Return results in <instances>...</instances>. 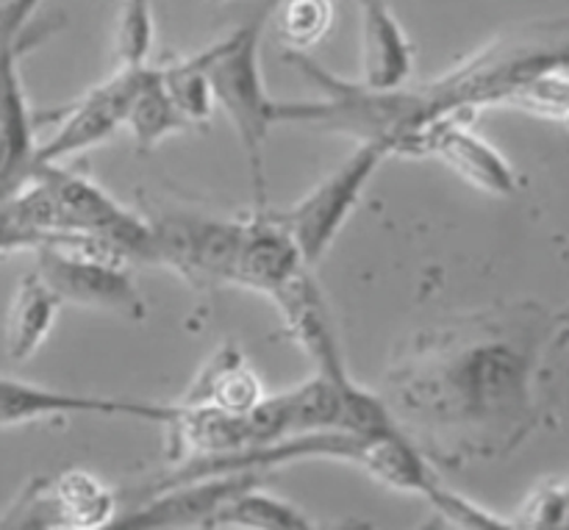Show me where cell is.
Instances as JSON below:
<instances>
[{"instance_id":"obj_16","label":"cell","mask_w":569,"mask_h":530,"mask_svg":"<svg viewBox=\"0 0 569 530\" xmlns=\"http://www.w3.org/2000/svg\"><path fill=\"white\" fill-rule=\"evenodd\" d=\"M59 309V298L50 292V287L37 276V270L17 281L3 328L6 356L14 364H26L42 348L44 339L53 331Z\"/></svg>"},{"instance_id":"obj_20","label":"cell","mask_w":569,"mask_h":530,"mask_svg":"<svg viewBox=\"0 0 569 530\" xmlns=\"http://www.w3.org/2000/svg\"><path fill=\"white\" fill-rule=\"evenodd\" d=\"M159 76L167 94L176 103V109L189 122V128L209 120L211 111H214V98H211L209 81H206L198 53L189 56V59L159 67Z\"/></svg>"},{"instance_id":"obj_24","label":"cell","mask_w":569,"mask_h":530,"mask_svg":"<svg viewBox=\"0 0 569 530\" xmlns=\"http://www.w3.org/2000/svg\"><path fill=\"white\" fill-rule=\"evenodd\" d=\"M39 3L42 0H3L0 3V37H20Z\"/></svg>"},{"instance_id":"obj_18","label":"cell","mask_w":569,"mask_h":530,"mask_svg":"<svg viewBox=\"0 0 569 530\" xmlns=\"http://www.w3.org/2000/svg\"><path fill=\"white\" fill-rule=\"evenodd\" d=\"M126 128L131 131L139 150L156 148L167 137H176V133L189 128V122L183 120L181 111L176 109V103L167 94L164 83H161L159 67L150 64L148 72H144L142 87L137 89L131 109H128Z\"/></svg>"},{"instance_id":"obj_5","label":"cell","mask_w":569,"mask_h":530,"mask_svg":"<svg viewBox=\"0 0 569 530\" xmlns=\"http://www.w3.org/2000/svg\"><path fill=\"white\" fill-rule=\"evenodd\" d=\"M117 509V494L87 470L37 476L0 511V530H92Z\"/></svg>"},{"instance_id":"obj_9","label":"cell","mask_w":569,"mask_h":530,"mask_svg":"<svg viewBox=\"0 0 569 530\" xmlns=\"http://www.w3.org/2000/svg\"><path fill=\"white\" fill-rule=\"evenodd\" d=\"M261 481L264 476L242 472V476L206 478L164 492H137L128 509H114L109 520L92 530H203V522L220 500Z\"/></svg>"},{"instance_id":"obj_10","label":"cell","mask_w":569,"mask_h":530,"mask_svg":"<svg viewBox=\"0 0 569 530\" xmlns=\"http://www.w3.org/2000/svg\"><path fill=\"white\" fill-rule=\"evenodd\" d=\"M26 44V31L0 37V200L26 183L37 150V114L28 106L20 76Z\"/></svg>"},{"instance_id":"obj_22","label":"cell","mask_w":569,"mask_h":530,"mask_svg":"<svg viewBox=\"0 0 569 530\" xmlns=\"http://www.w3.org/2000/svg\"><path fill=\"white\" fill-rule=\"evenodd\" d=\"M517 530H569V489L565 478L539 483L511 517Z\"/></svg>"},{"instance_id":"obj_12","label":"cell","mask_w":569,"mask_h":530,"mask_svg":"<svg viewBox=\"0 0 569 530\" xmlns=\"http://www.w3.org/2000/svg\"><path fill=\"white\" fill-rule=\"evenodd\" d=\"M270 300L276 303L278 314L283 317L289 337L306 350L320 376H350L342 350H339L337 333H333L331 311H328L326 298H322L320 287L311 276V267L295 276Z\"/></svg>"},{"instance_id":"obj_13","label":"cell","mask_w":569,"mask_h":530,"mask_svg":"<svg viewBox=\"0 0 569 530\" xmlns=\"http://www.w3.org/2000/svg\"><path fill=\"white\" fill-rule=\"evenodd\" d=\"M426 156L445 161L472 187L509 198L520 189V176L511 161L472 128V120H448L428 137Z\"/></svg>"},{"instance_id":"obj_15","label":"cell","mask_w":569,"mask_h":530,"mask_svg":"<svg viewBox=\"0 0 569 530\" xmlns=\"http://www.w3.org/2000/svg\"><path fill=\"white\" fill-rule=\"evenodd\" d=\"M261 398H264V387H261L250 361L244 359L239 344L226 342L200 367V372L178 403L209 406V409L228 411V414H244Z\"/></svg>"},{"instance_id":"obj_19","label":"cell","mask_w":569,"mask_h":530,"mask_svg":"<svg viewBox=\"0 0 569 530\" xmlns=\"http://www.w3.org/2000/svg\"><path fill=\"white\" fill-rule=\"evenodd\" d=\"M278 33L289 50L306 53L309 48L320 44L333 26L331 0H276L270 11Z\"/></svg>"},{"instance_id":"obj_2","label":"cell","mask_w":569,"mask_h":530,"mask_svg":"<svg viewBox=\"0 0 569 530\" xmlns=\"http://www.w3.org/2000/svg\"><path fill=\"white\" fill-rule=\"evenodd\" d=\"M272 3H267L250 20H244L226 39L198 53L211 98H214V109L226 111L233 131H237L239 144L248 156L250 181H253L259 209H264L267 200L264 144L270 137V128L278 126V100L267 92L264 72H261V33L270 22Z\"/></svg>"},{"instance_id":"obj_26","label":"cell","mask_w":569,"mask_h":530,"mask_svg":"<svg viewBox=\"0 0 569 530\" xmlns=\"http://www.w3.org/2000/svg\"><path fill=\"white\" fill-rule=\"evenodd\" d=\"M322 530H376V528H372V522H367V520H345V522H337V526L322 528Z\"/></svg>"},{"instance_id":"obj_21","label":"cell","mask_w":569,"mask_h":530,"mask_svg":"<svg viewBox=\"0 0 569 530\" xmlns=\"http://www.w3.org/2000/svg\"><path fill=\"white\" fill-rule=\"evenodd\" d=\"M156 26L150 0H122L114 22V61L117 67H144L153 50Z\"/></svg>"},{"instance_id":"obj_4","label":"cell","mask_w":569,"mask_h":530,"mask_svg":"<svg viewBox=\"0 0 569 530\" xmlns=\"http://www.w3.org/2000/svg\"><path fill=\"white\" fill-rule=\"evenodd\" d=\"M148 222L156 267L178 272L194 289L231 287L244 220H217L172 211Z\"/></svg>"},{"instance_id":"obj_6","label":"cell","mask_w":569,"mask_h":530,"mask_svg":"<svg viewBox=\"0 0 569 530\" xmlns=\"http://www.w3.org/2000/svg\"><path fill=\"white\" fill-rule=\"evenodd\" d=\"M37 276L48 283L61 306H83L128 320L148 317V303L133 283L131 270L114 259L67 248H39Z\"/></svg>"},{"instance_id":"obj_25","label":"cell","mask_w":569,"mask_h":530,"mask_svg":"<svg viewBox=\"0 0 569 530\" xmlns=\"http://www.w3.org/2000/svg\"><path fill=\"white\" fill-rule=\"evenodd\" d=\"M14 250H37V239L22 231L6 211V203L0 200V256L14 253Z\"/></svg>"},{"instance_id":"obj_11","label":"cell","mask_w":569,"mask_h":530,"mask_svg":"<svg viewBox=\"0 0 569 530\" xmlns=\"http://www.w3.org/2000/svg\"><path fill=\"white\" fill-rule=\"evenodd\" d=\"M303 270H309V264L300 256L298 244L272 220L270 211L259 209L244 220L242 242H239L237 261H233L231 287H242L272 298Z\"/></svg>"},{"instance_id":"obj_1","label":"cell","mask_w":569,"mask_h":530,"mask_svg":"<svg viewBox=\"0 0 569 530\" xmlns=\"http://www.w3.org/2000/svg\"><path fill=\"white\" fill-rule=\"evenodd\" d=\"M565 353L561 311L531 300L465 311L398 344L378 394L428 464L470 467L545 426Z\"/></svg>"},{"instance_id":"obj_23","label":"cell","mask_w":569,"mask_h":530,"mask_svg":"<svg viewBox=\"0 0 569 530\" xmlns=\"http://www.w3.org/2000/svg\"><path fill=\"white\" fill-rule=\"evenodd\" d=\"M422 498L433 506V511H437V517L445 526L456 530H517L511 517L506 520V517L492 514L489 509H481V506L472 503V500L445 489L439 481L428 483Z\"/></svg>"},{"instance_id":"obj_7","label":"cell","mask_w":569,"mask_h":530,"mask_svg":"<svg viewBox=\"0 0 569 530\" xmlns=\"http://www.w3.org/2000/svg\"><path fill=\"white\" fill-rule=\"evenodd\" d=\"M148 67L150 64L131 67V70L114 67L106 81L94 83L76 103L67 106L53 133L44 142H37L31 167L61 164L70 156L87 153V150L109 142L120 128H126L128 109H131L137 89L142 87Z\"/></svg>"},{"instance_id":"obj_3","label":"cell","mask_w":569,"mask_h":530,"mask_svg":"<svg viewBox=\"0 0 569 530\" xmlns=\"http://www.w3.org/2000/svg\"><path fill=\"white\" fill-rule=\"evenodd\" d=\"M389 159L387 148L376 142H361L356 153L345 164H339L331 176L322 178L309 194L292 203L289 209L270 211L272 220L292 237L306 264L317 267L322 256L331 250L350 214L361 203L367 183L378 172V167Z\"/></svg>"},{"instance_id":"obj_8","label":"cell","mask_w":569,"mask_h":530,"mask_svg":"<svg viewBox=\"0 0 569 530\" xmlns=\"http://www.w3.org/2000/svg\"><path fill=\"white\" fill-rule=\"evenodd\" d=\"M128 417L139 422L164 426L172 414V403L131 398H98V394H72L37 383L0 376V428L28 426V422L53 420V417Z\"/></svg>"},{"instance_id":"obj_17","label":"cell","mask_w":569,"mask_h":530,"mask_svg":"<svg viewBox=\"0 0 569 530\" xmlns=\"http://www.w3.org/2000/svg\"><path fill=\"white\" fill-rule=\"evenodd\" d=\"M203 530H315V526L298 506L261 492V483H253L220 500Z\"/></svg>"},{"instance_id":"obj_27","label":"cell","mask_w":569,"mask_h":530,"mask_svg":"<svg viewBox=\"0 0 569 530\" xmlns=\"http://www.w3.org/2000/svg\"><path fill=\"white\" fill-rule=\"evenodd\" d=\"M445 528V522L442 520H439V517L437 514H433L431 517V520H426V522H422V526L420 528H417V530H442Z\"/></svg>"},{"instance_id":"obj_14","label":"cell","mask_w":569,"mask_h":530,"mask_svg":"<svg viewBox=\"0 0 569 530\" xmlns=\"http://www.w3.org/2000/svg\"><path fill=\"white\" fill-rule=\"evenodd\" d=\"M361 78L370 89H398L415 72L417 50L400 26L392 0H359Z\"/></svg>"},{"instance_id":"obj_28","label":"cell","mask_w":569,"mask_h":530,"mask_svg":"<svg viewBox=\"0 0 569 530\" xmlns=\"http://www.w3.org/2000/svg\"><path fill=\"white\" fill-rule=\"evenodd\" d=\"M214 3H226V0H214Z\"/></svg>"}]
</instances>
